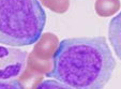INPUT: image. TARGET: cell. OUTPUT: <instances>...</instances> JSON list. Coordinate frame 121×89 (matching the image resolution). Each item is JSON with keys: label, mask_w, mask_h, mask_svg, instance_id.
Listing matches in <instances>:
<instances>
[{"label": "cell", "mask_w": 121, "mask_h": 89, "mask_svg": "<svg viewBox=\"0 0 121 89\" xmlns=\"http://www.w3.org/2000/svg\"><path fill=\"white\" fill-rule=\"evenodd\" d=\"M116 68L104 37L70 38L59 43L47 77L75 89H101L110 80Z\"/></svg>", "instance_id": "1"}, {"label": "cell", "mask_w": 121, "mask_h": 89, "mask_svg": "<svg viewBox=\"0 0 121 89\" xmlns=\"http://www.w3.org/2000/svg\"><path fill=\"white\" fill-rule=\"evenodd\" d=\"M46 13L39 0H0V43L13 47L34 44L43 33Z\"/></svg>", "instance_id": "2"}, {"label": "cell", "mask_w": 121, "mask_h": 89, "mask_svg": "<svg viewBox=\"0 0 121 89\" xmlns=\"http://www.w3.org/2000/svg\"><path fill=\"white\" fill-rule=\"evenodd\" d=\"M27 58L25 50L0 45V80H17L25 69Z\"/></svg>", "instance_id": "3"}, {"label": "cell", "mask_w": 121, "mask_h": 89, "mask_svg": "<svg viewBox=\"0 0 121 89\" xmlns=\"http://www.w3.org/2000/svg\"><path fill=\"white\" fill-rule=\"evenodd\" d=\"M59 43V39L56 34L52 32H45V33H42L39 40L34 43L33 49L30 53L38 59L53 60Z\"/></svg>", "instance_id": "4"}, {"label": "cell", "mask_w": 121, "mask_h": 89, "mask_svg": "<svg viewBox=\"0 0 121 89\" xmlns=\"http://www.w3.org/2000/svg\"><path fill=\"white\" fill-rule=\"evenodd\" d=\"M108 39L116 56L121 60V12L109 22Z\"/></svg>", "instance_id": "5"}, {"label": "cell", "mask_w": 121, "mask_h": 89, "mask_svg": "<svg viewBox=\"0 0 121 89\" xmlns=\"http://www.w3.org/2000/svg\"><path fill=\"white\" fill-rule=\"evenodd\" d=\"M26 70L40 76H46L53 69V60H41L34 57L31 53L28 54Z\"/></svg>", "instance_id": "6"}, {"label": "cell", "mask_w": 121, "mask_h": 89, "mask_svg": "<svg viewBox=\"0 0 121 89\" xmlns=\"http://www.w3.org/2000/svg\"><path fill=\"white\" fill-rule=\"evenodd\" d=\"M120 0H96L94 4L95 13L101 17H110L119 12Z\"/></svg>", "instance_id": "7"}, {"label": "cell", "mask_w": 121, "mask_h": 89, "mask_svg": "<svg viewBox=\"0 0 121 89\" xmlns=\"http://www.w3.org/2000/svg\"><path fill=\"white\" fill-rule=\"evenodd\" d=\"M42 5L57 14H63L70 8V0H39Z\"/></svg>", "instance_id": "8"}]
</instances>
